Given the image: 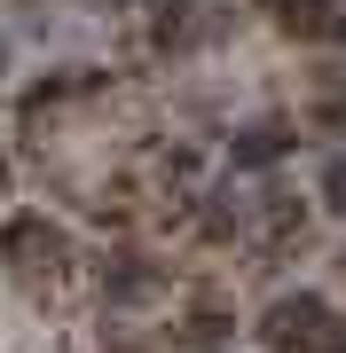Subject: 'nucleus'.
Segmentation results:
<instances>
[{
	"mask_svg": "<svg viewBox=\"0 0 346 353\" xmlns=\"http://www.w3.org/2000/svg\"><path fill=\"white\" fill-rule=\"evenodd\" d=\"M0 267H8L24 290H55L71 275V236L48 212H16L8 228H0Z\"/></svg>",
	"mask_w": 346,
	"mask_h": 353,
	"instance_id": "1",
	"label": "nucleus"
},
{
	"mask_svg": "<svg viewBox=\"0 0 346 353\" xmlns=\"http://www.w3.org/2000/svg\"><path fill=\"white\" fill-rule=\"evenodd\" d=\"M8 63H16V48H8V32H0V79H8Z\"/></svg>",
	"mask_w": 346,
	"mask_h": 353,
	"instance_id": "9",
	"label": "nucleus"
},
{
	"mask_svg": "<svg viewBox=\"0 0 346 353\" xmlns=\"http://www.w3.org/2000/svg\"><path fill=\"white\" fill-rule=\"evenodd\" d=\"M291 141H299V118H244V126H229V165L236 173H268V165L291 157Z\"/></svg>",
	"mask_w": 346,
	"mask_h": 353,
	"instance_id": "5",
	"label": "nucleus"
},
{
	"mask_svg": "<svg viewBox=\"0 0 346 353\" xmlns=\"http://www.w3.org/2000/svg\"><path fill=\"white\" fill-rule=\"evenodd\" d=\"M331 353H346V338H338V345H331Z\"/></svg>",
	"mask_w": 346,
	"mask_h": 353,
	"instance_id": "11",
	"label": "nucleus"
},
{
	"mask_svg": "<svg viewBox=\"0 0 346 353\" xmlns=\"http://www.w3.org/2000/svg\"><path fill=\"white\" fill-rule=\"evenodd\" d=\"M189 236L197 243H244L252 236V196L236 181H213V189L189 196Z\"/></svg>",
	"mask_w": 346,
	"mask_h": 353,
	"instance_id": "4",
	"label": "nucleus"
},
{
	"mask_svg": "<svg viewBox=\"0 0 346 353\" xmlns=\"http://www.w3.org/2000/svg\"><path fill=\"white\" fill-rule=\"evenodd\" d=\"M338 338H346V322H338V306L323 290H283L260 314V345L268 353H331Z\"/></svg>",
	"mask_w": 346,
	"mask_h": 353,
	"instance_id": "2",
	"label": "nucleus"
},
{
	"mask_svg": "<svg viewBox=\"0 0 346 353\" xmlns=\"http://www.w3.org/2000/svg\"><path fill=\"white\" fill-rule=\"evenodd\" d=\"M95 290H103L110 314H150V306H166L173 267H157L150 252H134V243H110V252L95 259Z\"/></svg>",
	"mask_w": 346,
	"mask_h": 353,
	"instance_id": "3",
	"label": "nucleus"
},
{
	"mask_svg": "<svg viewBox=\"0 0 346 353\" xmlns=\"http://www.w3.org/2000/svg\"><path fill=\"white\" fill-rule=\"evenodd\" d=\"M197 39H205V8L197 0H157L150 8V48L157 55H189Z\"/></svg>",
	"mask_w": 346,
	"mask_h": 353,
	"instance_id": "6",
	"label": "nucleus"
},
{
	"mask_svg": "<svg viewBox=\"0 0 346 353\" xmlns=\"http://www.w3.org/2000/svg\"><path fill=\"white\" fill-rule=\"evenodd\" d=\"M315 204L331 220H346V157H323V173H315Z\"/></svg>",
	"mask_w": 346,
	"mask_h": 353,
	"instance_id": "8",
	"label": "nucleus"
},
{
	"mask_svg": "<svg viewBox=\"0 0 346 353\" xmlns=\"http://www.w3.org/2000/svg\"><path fill=\"white\" fill-rule=\"evenodd\" d=\"M229 338H236V306L220 299V290H197V299H189V314H181V345L213 353V345H229Z\"/></svg>",
	"mask_w": 346,
	"mask_h": 353,
	"instance_id": "7",
	"label": "nucleus"
},
{
	"mask_svg": "<svg viewBox=\"0 0 346 353\" xmlns=\"http://www.w3.org/2000/svg\"><path fill=\"white\" fill-rule=\"evenodd\" d=\"M0 196H8V165H0Z\"/></svg>",
	"mask_w": 346,
	"mask_h": 353,
	"instance_id": "10",
	"label": "nucleus"
}]
</instances>
